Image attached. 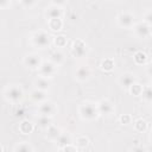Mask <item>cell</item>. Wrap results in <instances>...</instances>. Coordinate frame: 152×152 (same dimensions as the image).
Returning a JSON list of instances; mask_svg holds the SVG:
<instances>
[{
	"label": "cell",
	"instance_id": "34",
	"mask_svg": "<svg viewBox=\"0 0 152 152\" xmlns=\"http://www.w3.org/2000/svg\"><path fill=\"white\" fill-rule=\"evenodd\" d=\"M23 5H26V6H30V5H33L34 1H21Z\"/></svg>",
	"mask_w": 152,
	"mask_h": 152
},
{
	"label": "cell",
	"instance_id": "12",
	"mask_svg": "<svg viewBox=\"0 0 152 152\" xmlns=\"http://www.w3.org/2000/svg\"><path fill=\"white\" fill-rule=\"evenodd\" d=\"M46 17L48 20L50 19H62V8L59 6H56L51 4L49 7H46Z\"/></svg>",
	"mask_w": 152,
	"mask_h": 152
},
{
	"label": "cell",
	"instance_id": "2",
	"mask_svg": "<svg viewBox=\"0 0 152 152\" xmlns=\"http://www.w3.org/2000/svg\"><path fill=\"white\" fill-rule=\"evenodd\" d=\"M5 97L7 101L12 102V103H18L23 100L24 97V91L20 87L18 86H11L6 89L5 91Z\"/></svg>",
	"mask_w": 152,
	"mask_h": 152
},
{
	"label": "cell",
	"instance_id": "9",
	"mask_svg": "<svg viewBox=\"0 0 152 152\" xmlns=\"http://www.w3.org/2000/svg\"><path fill=\"white\" fill-rule=\"evenodd\" d=\"M96 107H97L99 114H101V115H109L114 110L113 103L109 100H107V99H103L99 103H96Z\"/></svg>",
	"mask_w": 152,
	"mask_h": 152
},
{
	"label": "cell",
	"instance_id": "18",
	"mask_svg": "<svg viewBox=\"0 0 152 152\" xmlns=\"http://www.w3.org/2000/svg\"><path fill=\"white\" fill-rule=\"evenodd\" d=\"M63 61H64V55H63L62 51H59V50L53 51V52L51 53V56H50V62L53 63L56 66L59 65Z\"/></svg>",
	"mask_w": 152,
	"mask_h": 152
},
{
	"label": "cell",
	"instance_id": "20",
	"mask_svg": "<svg viewBox=\"0 0 152 152\" xmlns=\"http://www.w3.org/2000/svg\"><path fill=\"white\" fill-rule=\"evenodd\" d=\"M37 125L40 128H48L52 125V119L51 116H44V115H39V118L37 119Z\"/></svg>",
	"mask_w": 152,
	"mask_h": 152
},
{
	"label": "cell",
	"instance_id": "26",
	"mask_svg": "<svg viewBox=\"0 0 152 152\" xmlns=\"http://www.w3.org/2000/svg\"><path fill=\"white\" fill-rule=\"evenodd\" d=\"M101 68H102L103 70H106V71H110V70L114 68V61L110 59V58L103 59L102 63H101Z\"/></svg>",
	"mask_w": 152,
	"mask_h": 152
},
{
	"label": "cell",
	"instance_id": "15",
	"mask_svg": "<svg viewBox=\"0 0 152 152\" xmlns=\"http://www.w3.org/2000/svg\"><path fill=\"white\" fill-rule=\"evenodd\" d=\"M56 142H57L59 148H62L64 146H68V145L71 144V135L69 133H61V135L57 138Z\"/></svg>",
	"mask_w": 152,
	"mask_h": 152
},
{
	"label": "cell",
	"instance_id": "3",
	"mask_svg": "<svg viewBox=\"0 0 152 152\" xmlns=\"http://www.w3.org/2000/svg\"><path fill=\"white\" fill-rule=\"evenodd\" d=\"M31 39H32V44L39 49H44L50 45V36L44 31L34 32Z\"/></svg>",
	"mask_w": 152,
	"mask_h": 152
},
{
	"label": "cell",
	"instance_id": "4",
	"mask_svg": "<svg viewBox=\"0 0 152 152\" xmlns=\"http://www.w3.org/2000/svg\"><path fill=\"white\" fill-rule=\"evenodd\" d=\"M133 30H134V33L138 38L145 39V38H148L151 36V25L145 23L144 20L134 24Z\"/></svg>",
	"mask_w": 152,
	"mask_h": 152
},
{
	"label": "cell",
	"instance_id": "13",
	"mask_svg": "<svg viewBox=\"0 0 152 152\" xmlns=\"http://www.w3.org/2000/svg\"><path fill=\"white\" fill-rule=\"evenodd\" d=\"M89 76H90V69H89L87 65H81V66H78V68L76 69V71H75V77H76V80L80 81V82L87 81V80L89 78Z\"/></svg>",
	"mask_w": 152,
	"mask_h": 152
},
{
	"label": "cell",
	"instance_id": "10",
	"mask_svg": "<svg viewBox=\"0 0 152 152\" xmlns=\"http://www.w3.org/2000/svg\"><path fill=\"white\" fill-rule=\"evenodd\" d=\"M119 83H120L121 87H124L126 89H129L134 83H137V77L132 72H125V74H122L120 76Z\"/></svg>",
	"mask_w": 152,
	"mask_h": 152
},
{
	"label": "cell",
	"instance_id": "19",
	"mask_svg": "<svg viewBox=\"0 0 152 152\" xmlns=\"http://www.w3.org/2000/svg\"><path fill=\"white\" fill-rule=\"evenodd\" d=\"M34 84H36V89H39V90L45 91L50 87V81L48 78H45V77H39V78L36 80Z\"/></svg>",
	"mask_w": 152,
	"mask_h": 152
},
{
	"label": "cell",
	"instance_id": "23",
	"mask_svg": "<svg viewBox=\"0 0 152 152\" xmlns=\"http://www.w3.org/2000/svg\"><path fill=\"white\" fill-rule=\"evenodd\" d=\"M134 129L137 132H145L147 129V122L144 119H138L134 121Z\"/></svg>",
	"mask_w": 152,
	"mask_h": 152
},
{
	"label": "cell",
	"instance_id": "14",
	"mask_svg": "<svg viewBox=\"0 0 152 152\" xmlns=\"http://www.w3.org/2000/svg\"><path fill=\"white\" fill-rule=\"evenodd\" d=\"M30 96H31V100L36 103H42L46 100V93L43 90H39V89H34Z\"/></svg>",
	"mask_w": 152,
	"mask_h": 152
},
{
	"label": "cell",
	"instance_id": "16",
	"mask_svg": "<svg viewBox=\"0 0 152 152\" xmlns=\"http://www.w3.org/2000/svg\"><path fill=\"white\" fill-rule=\"evenodd\" d=\"M46 131H48V133H46V137L50 139V140H57V138L61 135V129L58 128V127H56V126H53V125H51L50 127H48L46 128Z\"/></svg>",
	"mask_w": 152,
	"mask_h": 152
},
{
	"label": "cell",
	"instance_id": "6",
	"mask_svg": "<svg viewBox=\"0 0 152 152\" xmlns=\"http://www.w3.org/2000/svg\"><path fill=\"white\" fill-rule=\"evenodd\" d=\"M71 53L76 58H82L87 55V45L82 39H76L71 45Z\"/></svg>",
	"mask_w": 152,
	"mask_h": 152
},
{
	"label": "cell",
	"instance_id": "28",
	"mask_svg": "<svg viewBox=\"0 0 152 152\" xmlns=\"http://www.w3.org/2000/svg\"><path fill=\"white\" fill-rule=\"evenodd\" d=\"M55 44L57 48H63L66 45V38L64 36H58L55 38Z\"/></svg>",
	"mask_w": 152,
	"mask_h": 152
},
{
	"label": "cell",
	"instance_id": "22",
	"mask_svg": "<svg viewBox=\"0 0 152 152\" xmlns=\"http://www.w3.org/2000/svg\"><path fill=\"white\" fill-rule=\"evenodd\" d=\"M14 152H33V148L28 142L24 141V142H20L15 146Z\"/></svg>",
	"mask_w": 152,
	"mask_h": 152
},
{
	"label": "cell",
	"instance_id": "35",
	"mask_svg": "<svg viewBox=\"0 0 152 152\" xmlns=\"http://www.w3.org/2000/svg\"><path fill=\"white\" fill-rule=\"evenodd\" d=\"M23 113H24V112H23L21 109H19V110H17V115H18V116H21V115H24Z\"/></svg>",
	"mask_w": 152,
	"mask_h": 152
},
{
	"label": "cell",
	"instance_id": "31",
	"mask_svg": "<svg viewBox=\"0 0 152 152\" xmlns=\"http://www.w3.org/2000/svg\"><path fill=\"white\" fill-rule=\"evenodd\" d=\"M120 122H121V124H124V125H127V124H129V122H131V116H129V115H126V114H124V115L120 118Z\"/></svg>",
	"mask_w": 152,
	"mask_h": 152
},
{
	"label": "cell",
	"instance_id": "30",
	"mask_svg": "<svg viewBox=\"0 0 152 152\" xmlns=\"http://www.w3.org/2000/svg\"><path fill=\"white\" fill-rule=\"evenodd\" d=\"M59 152H77V147L74 146L72 144H70L68 146H64V147L59 148Z\"/></svg>",
	"mask_w": 152,
	"mask_h": 152
},
{
	"label": "cell",
	"instance_id": "8",
	"mask_svg": "<svg viewBox=\"0 0 152 152\" xmlns=\"http://www.w3.org/2000/svg\"><path fill=\"white\" fill-rule=\"evenodd\" d=\"M24 64L25 66H27L28 69L31 70H38V68L42 64V59L36 53H30V55H26L25 58H24Z\"/></svg>",
	"mask_w": 152,
	"mask_h": 152
},
{
	"label": "cell",
	"instance_id": "27",
	"mask_svg": "<svg viewBox=\"0 0 152 152\" xmlns=\"http://www.w3.org/2000/svg\"><path fill=\"white\" fill-rule=\"evenodd\" d=\"M88 142H89L88 138H86V137H78V138L76 139V147L84 148V147L88 145Z\"/></svg>",
	"mask_w": 152,
	"mask_h": 152
},
{
	"label": "cell",
	"instance_id": "32",
	"mask_svg": "<svg viewBox=\"0 0 152 152\" xmlns=\"http://www.w3.org/2000/svg\"><path fill=\"white\" fill-rule=\"evenodd\" d=\"M131 152H145V148L142 146H135V147L132 148Z\"/></svg>",
	"mask_w": 152,
	"mask_h": 152
},
{
	"label": "cell",
	"instance_id": "5",
	"mask_svg": "<svg viewBox=\"0 0 152 152\" xmlns=\"http://www.w3.org/2000/svg\"><path fill=\"white\" fill-rule=\"evenodd\" d=\"M116 19H118V24L124 28H131L134 26L135 23L134 14H132L131 12H121Z\"/></svg>",
	"mask_w": 152,
	"mask_h": 152
},
{
	"label": "cell",
	"instance_id": "24",
	"mask_svg": "<svg viewBox=\"0 0 152 152\" xmlns=\"http://www.w3.org/2000/svg\"><path fill=\"white\" fill-rule=\"evenodd\" d=\"M133 58H134V62L137 64H145L146 63V59H147V56H146L145 52L138 51V52H135V55H134Z\"/></svg>",
	"mask_w": 152,
	"mask_h": 152
},
{
	"label": "cell",
	"instance_id": "21",
	"mask_svg": "<svg viewBox=\"0 0 152 152\" xmlns=\"http://www.w3.org/2000/svg\"><path fill=\"white\" fill-rule=\"evenodd\" d=\"M48 25L51 30L59 31L63 26V21H62V19H50V20H48Z\"/></svg>",
	"mask_w": 152,
	"mask_h": 152
},
{
	"label": "cell",
	"instance_id": "33",
	"mask_svg": "<svg viewBox=\"0 0 152 152\" xmlns=\"http://www.w3.org/2000/svg\"><path fill=\"white\" fill-rule=\"evenodd\" d=\"M10 5V2L8 1H4V0H0V8H5V7H7Z\"/></svg>",
	"mask_w": 152,
	"mask_h": 152
},
{
	"label": "cell",
	"instance_id": "25",
	"mask_svg": "<svg viewBox=\"0 0 152 152\" xmlns=\"http://www.w3.org/2000/svg\"><path fill=\"white\" fill-rule=\"evenodd\" d=\"M141 96H142V99H144L147 103H150V102L152 101V89H151V87H150V86H147V87L142 88Z\"/></svg>",
	"mask_w": 152,
	"mask_h": 152
},
{
	"label": "cell",
	"instance_id": "29",
	"mask_svg": "<svg viewBox=\"0 0 152 152\" xmlns=\"http://www.w3.org/2000/svg\"><path fill=\"white\" fill-rule=\"evenodd\" d=\"M129 91L133 94V95H135V96H138V95H141V91H142V88L138 84V83H134L131 88H129Z\"/></svg>",
	"mask_w": 152,
	"mask_h": 152
},
{
	"label": "cell",
	"instance_id": "11",
	"mask_svg": "<svg viewBox=\"0 0 152 152\" xmlns=\"http://www.w3.org/2000/svg\"><path fill=\"white\" fill-rule=\"evenodd\" d=\"M38 112L40 115L44 116H51L55 113V104L50 101H44L42 103H39L38 106Z\"/></svg>",
	"mask_w": 152,
	"mask_h": 152
},
{
	"label": "cell",
	"instance_id": "17",
	"mask_svg": "<svg viewBox=\"0 0 152 152\" xmlns=\"http://www.w3.org/2000/svg\"><path fill=\"white\" fill-rule=\"evenodd\" d=\"M19 131L23 134H30L33 131V124L31 121H28V120H23L19 124Z\"/></svg>",
	"mask_w": 152,
	"mask_h": 152
},
{
	"label": "cell",
	"instance_id": "36",
	"mask_svg": "<svg viewBox=\"0 0 152 152\" xmlns=\"http://www.w3.org/2000/svg\"><path fill=\"white\" fill-rule=\"evenodd\" d=\"M0 152H2V146L0 145Z\"/></svg>",
	"mask_w": 152,
	"mask_h": 152
},
{
	"label": "cell",
	"instance_id": "1",
	"mask_svg": "<svg viewBox=\"0 0 152 152\" xmlns=\"http://www.w3.org/2000/svg\"><path fill=\"white\" fill-rule=\"evenodd\" d=\"M78 113H80V116L83 120H86V121H93V120H95L100 115L96 104L95 103H91V102H84V103H82L80 106Z\"/></svg>",
	"mask_w": 152,
	"mask_h": 152
},
{
	"label": "cell",
	"instance_id": "7",
	"mask_svg": "<svg viewBox=\"0 0 152 152\" xmlns=\"http://www.w3.org/2000/svg\"><path fill=\"white\" fill-rule=\"evenodd\" d=\"M56 69H57V66L49 61V62H42L40 66L38 68V71L40 74V77L49 78V77H51V76L55 75Z\"/></svg>",
	"mask_w": 152,
	"mask_h": 152
}]
</instances>
